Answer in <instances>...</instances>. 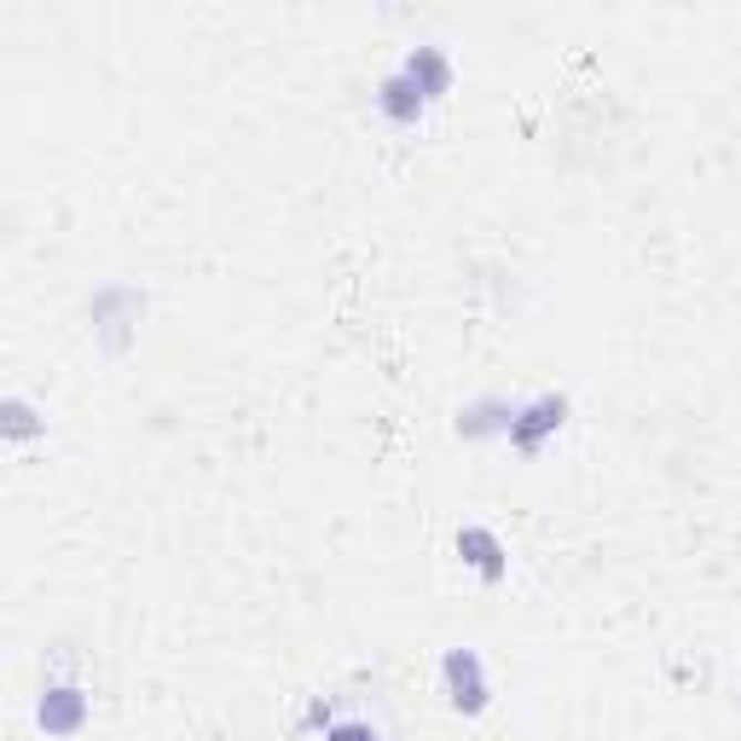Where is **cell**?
Listing matches in <instances>:
<instances>
[{"label": "cell", "instance_id": "cell-1", "mask_svg": "<svg viewBox=\"0 0 741 741\" xmlns=\"http://www.w3.org/2000/svg\"><path fill=\"white\" fill-rule=\"evenodd\" d=\"M441 672H446L452 701L464 707V712H481V707H487V678H481V660H475V649H452Z\"/></svg>", "mask_w": 741, "mask_h": 741}, {"label": "cell", "instance_id": "cell-2", "mask_svg": "<svg viewBox=\"0 0 741 741\" xmlns=\"http://www.w3.org/2000/svg\"><path fill=\"white\" fill-rule=\"evenodd\" d=\"M82 724H88V696H82V689H47V696H41V730L70 735Z\"/></svg>", "mask_w": 741, "mask_h": 741}, {"label": "cell", "instance_id": "cell-3", "mask_svg": "<svg viewBox=\"0 0 741 741\" xmlns=\"http://www.w3.org/2000/svg\"><path fill=\"white\" fill-rule=\"evenodd\" d=\"M562 412H568V400H556V394L533 400L527 412L510 423V441H516V446H539V434H550V429L562 423Z\"/></svg>", "mask_w": 741, "mask_h": 741}, {"label": "cell", "instance_id": "cell-4", "mask_svg": "<svg viewBox=\"0 0 741 741\" xmlns=\"http://www.w3.org/2000/svg\"><path fill=\"white\" fill-rule=\"evenodd\" d=\"M457 550H464L470 562H475V568L481 574H487V579H498L504 574V550H498V539H493V533H481V527H464V533H457Z\"/></svg>", "mask_w": 741, "mask_h": 741}, {"label": "cell", "instance_id": "cell-5", "mask_svg": "<svg viewBox=\"0 0 741 741\" xmlns=\"http://www.w3.org/2000/svg\"><path fill=\"white\" fill-rule=\"evenodd\" d=\"M382 111H389L394 122H412L423 111V93H418L412 75H389V82H382Z\"/></svg>", "mask_w": 741, "mask_h": 741}, {"label": "cell", "instance_id": "cell-6", "mask_svg": "<svg viewBox=\"0 0 741 741\" xmlns=\"http://www.w3.org/2000/svg\"><path fill=\"white\" fill-rule=\"evenodd\" d=\"M405 75L418 82V93H441V88H446V59H441V53H412Z\"/></svg>", "mask_w": 741, "mask_h": 741}, {"label": "cell", "instance_id": "cell-7", "mask_svg": "<svg viewBox=\"0 0 741 741\" xmlns=\"http://www.w3.org/2000/svg\"><path fill=\"white\" fill-rule=\"evenodd\" d=\"M325 741H382L371 724H337V730H330Z\"/></svg>", "mask_w": 741, "mask_h": 741}]
</instances>
